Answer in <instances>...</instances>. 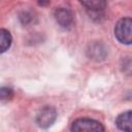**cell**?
Masks as SVG:
<instances>
[{
  "instance_id": "cell-5",
  "label": "cell",
  "mask_w": 132,
  "mask_h": 132,
  "mask_svg": "<svg viewBox=\"0 0 132 132\" xmlns=\"http://www.w3.org/2000/svg\"><path fill=\"white\" fill-rule=\"evenodd\" d=\"M131 111L128 110L126 112L121 113L117 120H116V125L118 128L124 132H131Z\"/></svg>"
},
{
  "instance_id": "cell-7",
  "label": "cell",
  "mask_w": 132,
  "mask_h": 132,
  "mask_svg": "<svg viewBox=\"0 0 132 132\" xmlns=\"http://www.w3.org/2000/svg\"><path fill=\"white\" fill-rule=\"evenodd\" d=\"M82 5H85L88 10H91V12L99 13L105 7V2H103V1H88V2H82Z\"/></svg>"
},
{
  "instance_id": "cell-3",
  "label": "cell",
  "mask_w": 132,
  "mask_h": 132,
  "mask_svg": "<svg viewBox=\"0 0 132 132\" xmlns=\"http://www.w3.org/2000/svg\"><path fill=\"white\" fill-rule=\"evenodd\" d=\"M56 118H57L56 110L53 107L45 106V107H43L37 113L36 122H37V124H38L39 127L45 129V128L51 127L54 124V122L56 121Z\"/></svg>"
},
{
  "instance_id": "cell-2",
  "label": "cell",
  "mask_w": 132,
  "mask_h": 132,
  "mask_svg": "<svg viewBox=\"0 0 132 132\" xmlns=\"http://www.w3.org/2000/svg\"><path fill=\"white\" fill-rule=\"evenodd\" d=\"M72 132H104V127L98 121L92 119H77L71 125Z\"/></svg>"
},
{
  "instance_id": "cell-6",
  "label": "cell",
  "mask_w": 132,
  "mask_h": 132,
  "mask_svg": "<svg viewBox=\"0 0 132 132\" xmlns=\"http://www.w3.org/2000/svg\"><path fill=\"white\" fill-rule=\"evenodd\" d=\"M11 35L5 29H0V54L6 52L11 44Z\"/></svg>"
},
{
  "instance_id": "cell-4",
  "label": "cell",
  "mask_w": 132,
  "mask_h": 132,
  "mask_svg": "<svg viewBox=\"0 0 132 132\" xmlns=\"http://www.w3.org/2000/svg\"><path fill=\"white\" fill-rule=\"evenodd\" d=\"M55 18H56V21L58 22V24L63 28H69L73 22L71 11L66 8H62V7L56 10Z\"/></svg>"
},
{
  "instance_id": "cell-8",
  "label": "cell",
  "mask_w": 132,
  "mask_h": 132,
  "mask_svg": "<svg viewBox=\"0 0 132 132\" xmlns=\"http://www.w3.org/2000/svg\"><path fill=\"white\" fill-rule=\"evenodd\" d=\"M13 93L12 90L9 88H1L0 89V99L1 100H8L12 97Z\"/></svg>"
},
{
  "instance_id": "cell-1",
  "label": "cell",
  "mask_w": 132,
  "mask_h": 132,
  "mask_svg": "<svg viewBox=\"0 0 132 132\" xmlns=\"http://www.w3.org/2000/svg\"><path fill=\"white\" fill-rule=\"evenodd\" d=\"M132 21L130 18L121 19L114 27V36L117 39L124 44H131L132 33H131Z\"/></svg>"
}]
</instances>
